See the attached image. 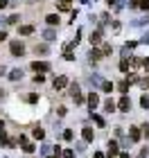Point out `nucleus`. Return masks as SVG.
<instances>
[{"label": "nucleus", "instance_id": "1", "mask_svg": "<svg viewBox=\"0 0 149 158\" xmlns=\"http://www.w3.org/2000/svg\"><path fill=\"white\" fill-rule=\"evenodd\" d=\"M34 73H39V75H43V73H50L52 70V66H50L48 61H32V66H30Z\"/></svg>", "mask_w": 149, "mask_h": 158}, {"label": "nucleus", "instance_id": "2", "mask_svg": "<svg viewBox=\"0 0 149 158\" xmlns=\"http://www.w3.org/2000/svg\"><path fill=\"white\" fill-rule=\"evenodd\" d=\"M9 54L11 56H23L25 54V45L20 41H11L9 43Z\"/></svg>", "mask_w": 149, "mask_h": 158}, {"label": "nucleus", "instance_id": "3", "mask_svg": "<svg viewBox=\"0 0 149 158\" xmlns=\"http://www.w3.org/2000/svg\"><path fill=\"white\" fill-rule=\"evenodd\" d=\"M118 111H122V113H129V111H131V99L126 97V95L118 102Z\"/></svg>", "mask_w": 149, "mask_h": 158}, {"label": "nucleus", "instance_id": "4", "mask_svg": "<svg viewBox=\"0 0 149 158\" xmlns=\"http://www.w3.org/2000/svg\"><path fill=\"white\" fill-rule=\"evenodd\" d=\"M66 86H68V77H66V75H61V77H56V79H54V88H56V90L66 88Z\"/></svg>", "mask_w": 149, "mask_h": 158}, {"label": "nucleus", "instance_id": "5", "mask_svg": "<svg viewBox=\"0 0 149 158\" xmlns=\"http://www.w3.org/2000/svg\"><path fill=\"white\" fill-rule=\"evenodd\" d=\"M81 135H84V142H93V138H95V133H93V129H90V127H84L81 129Z\"/></svg>", "mask_w": 149, "mask_h": 158}, {"label": "nucleus", "instance_id": "6", "mask_svg": "<svg viewBox=\"0 0 149 158\" xmlns=\"http://www.w3.org/2000/svg\"><path fill=\"white\" fill-rule=\"evenodd\" d=\"M99 59H104V52L97 50V48H93V50H90V63H97Z\"/></svg>", "mask_w": 149, "mask_h": 158}, {"label": "nucleus", "instance_id": "7", "mask_svg": "<svg viewBox=\"0 0 149 158\" xmlns=\"http://www.w3.org/2000/svg\"><path fill=\"white\" fill-rule=\"evenodd\" d=\"M18 34H20V36H27V34H34V25H20V27H18Z\"/></svg>", "mask_w": 149, "mask_h": 158}, {"label": "nucleus", "instance_id": "8", "mask_svg": "<svg viewBox=\"0 0 149 158\" xmlns=\"http://www.w3.org/2000/svg\"><path fill=\"white\" fill-rule=\"evenodd\" d=\"M88 41H90V45H99L102 43V32H93L88 36Z\"/></svg>", "mask_w": 149, "mask_h": 158}, {"label": "nucleus", "instance_id": "9", "mask_svg": "<svg viewBox=\"0 0 149 158\" xmlns=\"http://www.w3.org/2000/svg\"><path fill=\"white\" fill-rule=\"evenodd\" d=\"M129 138H131V142H138L140 140V129L138 127H131L129 129Z\"/></svg>", "mask_w": 149, "mask_h": 158}, {"label": "nucleus", "instance_id": "10", "mask_svg": "<svg viewBox=\"0 0 149 158\" xmlns=\"http://www.w3.org/2000/svg\"><path fill=\"white\" fill-rule=\"evenodd\" d=\"M104 111H106V113H113V111H118V104L113 102V99H106V102H104Z\"/></svg>", "mask_w": 149, "mask_h": 158}, {"label": "nucleus", "instance_id": "11", "mask_svg": "<svg viewBox=\"0 0 149 158\" xmlns=\"http://www.w3.org/2000/svg\"><path fill=\"white\" fill-rule=\"evenodd\" d=\"M45 23H48V25H59V14H48V16H45Z\"/></svg>", "mask_w": 149, "mask_h": 158}, {"label": "nucleus", "instance_id": "12", "mask_svg": "<svg viewBox=\"0 0 149 158\" xmlns=\"http://www.w3.org/2000/svg\"><path fill=\"white\" fill-rule=\"evenodd\" d=\"M131 84H133V81H131V79H122V81H120V84H118V88H120V90H122V93H124V95H126V90H129V86H131Z\"/></svg>", "mask_w": 149, "mask_h": 158}, {"label": "nucleus", "instance_id": "13", "mask_svg": "<svg viewBox=\"0 0 149 158\" xmlns=\"http://www.w3.org/2000/svg\"><path fill=\"white\" fill-rule=\"evenodd\" d=\"M97 104H99V97H97V93H90V95H88V106H90V109H95Z\"/></svg>", "mask_w": 149, "mask_h": 158}, {"label": "nucleus", "instance_id": "14", "mask_svg": "<svg viewBox=\"0 0 149 158\" xmlns=\"http://www.w3.org/2000/svg\"><path fill=\"white\" fill-rule=\"evenodd\" d=\"M120 70H122L124 75H129V70H131V63H129V59H122V61H120Z\"/></svg>", "mask_w": 149, "mask_h": 158}, {"label": "nucleus", "instance_id": "15", "mask_svg": "<svg viewBox=\"0 0 149 158\" xmlns=\"http://www.w3.org/2000/svg\"><path fill=\"white\" fill-rule=\"evenodd\" d=\"M32 133H34V138H36V140H43V138H45V131H43L41 127H36V129H34Z\"/></svg>", "mask_w": 149, "mask_h": 158}, {"label": "nucleus", "instance_id": "16", "mask_svg": "<svg viewBox=\"0 0 149 158\" xmlns=\"http://www.w3.org/2000/svg\"><path fill=\"white\" fill-rule=\"evenodd\" d=\"M115 154H118V142L111 140V142H109V156H115Z\"/></svg>", "mask_w": 149, "mask_h": 158}, {"label": "nucleus", "instance_id": "17", "mask_svg": "<svg viewBox=\"0 0 149 158\" xmlns=\"http://www.w3.org/2000/svg\"><path fill=\"white\" fill-rule=\"evenodd\" d=\"M113 88H115V86H113V81H102V90H104V93H111Z\"/></svg>", "mask_w": 149, "mask_h": 158}, {"label": "nucleus", "instance_id": "18", "mask_svg": "<svg viewBox=\"0 0 149 158\" xmlns=\"http://www.w3.org/2000/svg\"><path fill=\"white\" fill-rule=\"evenodd\" d=\"M25 102H30V104H36V102H39V95H36V93H30V95L25 97Z\"/></svg>", "mask_w": 149, "mask_h": 158}, {"label": "nucleus", "instance_id": "19", "mask_svg": "<svg viewBox=\"0 0 149 158\" xmlns=\"http://www.w3.org/2000/svg\"><path fill=\"white\" fill-rule=\"evenodd\" d=\"M72 138H75V133H72V129H66V131H63V140H68V142H70V140H72Z\"/></svg>", "mask_w": 149, "mask_h": 158}, {"label": "nucleus", "instance_id": "20", "mask_svg": "<svg viewBox=\"0 0 149 158\" xmlns=\"http://www.w3.org/2000/svg\"><path fill=\"white\" fill-rule=\"evenodd\" d=\"M102 52H104V56H109V54L113 52V45H109V43H104V45H102Z\"/></svg>", "mask_w": 149, "mask_h": 158}, {"label": "nucleus", "instance_id": "21", "mask_svg": "<svg viewBox=\"0 0 149 158\" xmlns=\"http://www.w3.org/2000/svg\"><path fill=\"white\" fill-rule=\"evenodd\" d=\"M90 115H93V120L97 122V124H99V127H104V124H106V122H104V118H102V115H97V113H90Z\"/></svg>", "mask_w": 149, "mask_h": 158}, {"label": "nucleus", "instance_id": "22", "mask_svg": "<svg viewBox=\"0 0 149 158\" xmlns=\"http://www.w3.org/2000/svg\"><path fill=\"white\" fill-rule=\"evenodd\" d=\"M23 152H25V154H32V152H34V145H32V142H25V145H23Z\"/></svg>", "mask_w": 149, "mask_h": 158}, {"label": "nucleus", "instance_id": "23", "mask_svg": "<svg viewBox=\"0 0 149 158\" xmlns=\"http://www.w3.org/2000/svg\"><path fill=\"white\" fill-rule=\"evenodd\" d=\"M140 104H143V109H149V97L143 95V97H140Z\"/></svg>", "mask_w": 149, "mask_h": 158}, {"label": "nucleus", "instance_id": "24", "mask_svg": "<svg viewBox=\"0 0 149 158\" xmlns=\"http://www.w3.org/2000/svg\"><path fill=\"white\" fill-rule=\"evenodd\" d=\"M72 97H75V102H77V104H84V95H81V93H75Z\"/></svg>", "mask_w": 149, "mask_h": 158}, {"label": "nucleus", "instance_id": "25", "mask_svg": "<svg viewBox=\"0 0 149 158\" xmlns=\"http://www.w3.org/2000/svg\"><path fill=\"white\" fill-rule=\"evenodd\" d=\"M59 9H61V11H68V9H70V2H66V0L59 2Z\"/></svg>", "mask_w": 149, "mask_h": 158}, {"label": "nucleus", "instance_id": "26", "mask_svg": "<svg viewBox=\"0 0 149 158\" xmlns=\"http://www.w3.org/2000/svg\"><path fill=\"white\" fill-rule=\"evenodd\" d=\"M34 50H36V54H39V52H41V54H45V52H48V45H36Z\"/></svg>", "mask_w": 149, "mask_h": 158}, {"label": "nucleus", "instance_id": "27", "mask_svg": "<svg viewBox=\"0 0 149 158\" xmlns=\"http://www.w3.org/2000/svg\"><path fill=\"white\" fill-rule=\"evenodd\" d=\"M61 156H63V158H75V152H72V149H66Z\"/></svg>", "mask_w": 149, "mask_h": 158}, {"label": "nucleus", "instance_id": "28", "mask_svg": "<svg viewBox=\"0 0 149 158\" xmlns=\"http://www.w3.org/2000/svg\"><path fill=\"white\" fill-rule=\"evenodd\" d=\"M54 39H56V36H54V32H52V30H48V32H45V41H54Z\"/></svg>", "mask_w": 149, "mask_h": 158}, {"label": "nucleus", "instance_id": "29", "mask_svg": "<svg viewBox=\"0 0 149 158\" xmlns=\"http://www.w3.org/2000/svg\"><path fill=\"white\" fill-rule=\"evenodd\" d=\"M7 23H11V25H16V23H18V14H14V16H9V18H7Z\"/></svg>", "mask_w": 149, "mask_h": 158}, {"label": "nucleus", "instance_id": "30", "mask_svg": "<svg viewBox=\"0 0 149 158\" xmlns=\"http://www.w3.org/2000/svg\"><path fill=\"white\" fill-rule=\"evenodd\" d=\"M34 81H36V84H43V81H45V75H39V73H36V77H34Z\"/></svg>", "mask_w": 149, "mask_h": 158}, {"label": "nucleus", "instance_id": "31", "mask_svg": "<svg viewBox=\"0 0 149 158\" xmlns=\"http://www.w3.org/2000/svg\"><path fill=\"white\" fill-rule=\"evenodd\" d=\"M18 77H23V73L16 68V70H11V79H18Z\"/></svg>", "mask_w": 149, "mask_h": 158}, {"label": "nucleus", "instance_id": "32", "mask_svg": "<svg viewBox=\"0 0 149 158\" xmlns=\"http://www.w3.org/2000/svg\"><path fill=\"white\" fill-rule=\"evenodd\" d=\"M143 133H145V138L149 135V124H143Z\"/></svg>", "mask_w": 149, "mask_h": 158}, {"label": "nucleus", "instance_id": "33", "mask_svg": "<svg viewBox=\"0 0 149 158\" xmlns=\"http://www.w3.org/2000/svg\"><path fill=\"white\" fill-rule=\"evenodd\" d=\"M143 68H145L147 73H149V59H145V61H143Z\"/></svg>", "mask_w": 149, "mask_h": 158}, {"label": "nucleus", "instance_id": "34", "mask_svg": "<svg viewBox=\"0 0 149 158\" xmlns=\"http://www.w3.org/2000/svg\"><path fill=\"white\" fill-rule=\"evenodd\" d=\"M2 41H7V32H0V43Z\"/></svg>", "mask_w": 149, "mask_h": 158}, {"label": "nucleus", "instance_id": "35", "mask_svg": "<svg viewBox=\"0 0 149 158\" xmlns=\"http://www.w3.org/2000/svg\"><path fill=\"white\" fill-rule=\"evenodd\" d=\"M7 7V0H0V9H5Z\"/></svg>", "mask_w": 149, "mask_h": 158}, {"label": "nucleus", "instance_id": "36", "mask_svg": "<svg viewBox=\"0 0 149 158\" xmlns=\"http://www.w3.org/2000/svg\"><path fill=\"white\" fill-rule=\"evenodd\" d=\"M95 158H106V156H104L102 152H97V154H95Z\"/></svg>", "mask_w": 149, "mask_h": 158}, {"label": "nucleus", "instance_id": "37", "mask_svg": "<svg viewBox=\"0 0 149 158\" xmlns=\"http://www.w3.org/2000/svg\"><path fill=\"white\" fill-rule=\"evenodd\" d=\"M120 158H131L129 154H120Z\"/></svg>", "mask_w": 149, "mask_h": 158}, {"label": "nucleus", "instance_id": "38", "mask_svg": "<svg viewBox=\"0 0 149 158\" xmlns=\"http://www.w3.org/2000/svg\"><path fill=\"white\" fill-rule=\"evenodd\" d=\"M106 2H109V5H115V2H118V0H106Z\"/></svg>", "mask_w": 149, "mask_h": 158}, {"label": "nucleus", "instance_id": "39", "mask_svg": "<svg viewBox=\"0 0 149 158\" xmlns=\"http://www.w3.org/2000/svg\"><path fill=\"white\" fill-rule=\"evenodd\" d=\"M2 127H5V122H2V120H0V131H2Z\"/></svg>", "mask_w": 149, "mask_h": 158}, {"label": "nucleus", "instance_id": "40", "mask_svg": "<svg viewBox=\"0 0 149 158\" xmlns=\"http://www.w3.org/2000/svg\"><path fill=\"white\" fill-rule=\"evenodd\" d=\"M109 158H115V156H109Z\"/></svg>", "mask_w": 149, "mask_h": 158}, {"label": "nucleus", "instance_id": "41", "mask_svg": "<svg viewBox=\"0 0 149 158\" xmlns=\"http://www.w3.org/2000/svg\"><path fill=\"white\" fill-rule=\"evenodd\" d=\"M66 2H70V0H66Z\"/></svg>", "mask_w": 149, "mask_h": 158}]
</instances>
